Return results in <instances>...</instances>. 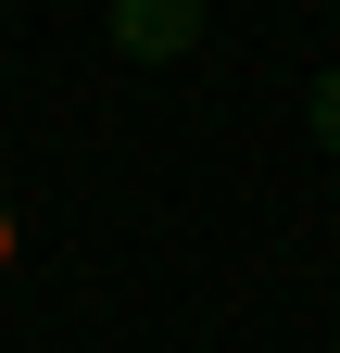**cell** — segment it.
<instances>
[{"label": "cell", "mask_w": 340, "mask_h": 353, "mask_svg": "<svg viewBox=\"0 0 340 353\" xmlns=\"http://www.w3.org/2000/svg\"><path fill=\"white\" fill-rule=\"evenodd\" d=\"M202 38V0H114V51L126 63H189Z\"/></svg>", "instance_id": "obj_1"}, {"label": "cell", "mask_w": 340, "mask_h": 353, "mask_svg": "<svg viewBox=\"0 0 340 353\" xmlns=\"http://www.w3.org/2000/svg\"><path fill=\"white\" fill-rule=\"evenodd\" d=\"M303 126H315V152H328V164H340V63H328V76H315V101H303Z\"/></svg>", "instance_id": "obj_2"}, {"label": "cell", "mask_w": 340, "mask_h": 353, "mask_svg": "<svg viewBox=\"0 0 340 353\" xmlns=\"http://www.w3.org/2000/svg\"><path fill=\"white\" fill-rule=\"evenodd\" d=\"M25 265V214H13V190H0V278Z\"/></svg>", "instance_id": "obj_3"}]
</instances>
